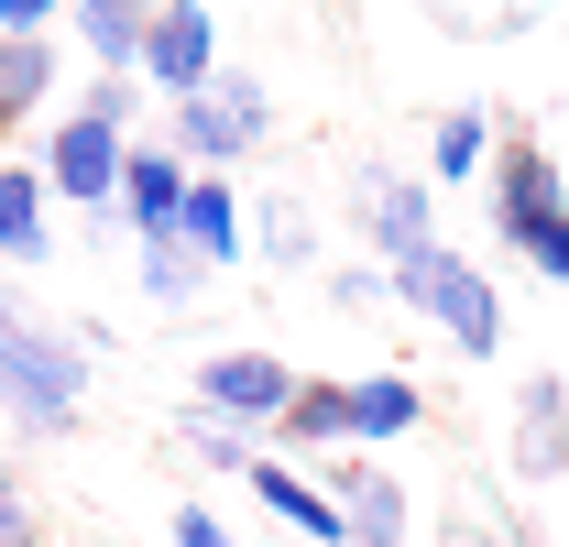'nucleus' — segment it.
Wrapping results in <instances>:
<instances>
[{"mask_svg":"<svg viewBox=\"0 0 569 547\" xmlns=\"http://www.w3.org/2000/svg\"><path fill=\"white\" fill-rule=\"evenodd\" d=\"M0 416L22 438H67L88 416V340L44 329L22 296H0Z\"/></svg>","mask_w":569,"mask_h":547,"instance_id":"obj_1","label":"nucleus"},{"mask_svg":"<svg viewBox=\"0 0 569 547\" xmlns=\"http://www.w3.org/2000/svg\"><path fill=\"white\" fill-rule=\"evenodd\" d=\"M121 165H132V77H99L67 121L44 132V187H56L67 208L121 219Z\"/></svg>","mask_w":569,"mask_h":547,"instance_id":"obj_2","label":"nucleus"},{"mask_svg":"<svg viewBox=\"0 0 569 547\" xmlns=\"http://www.w3.org/2000/svg\"><path fill=\"white\" fill-rule=\"evenodd\" d=\"M395 274V307H417V318H438V340L449 350H471V361H493L503 350V296H493V274L471 263V252H417V263H383Z\"/></svg>","mask_w":569,"mask_h":547,"instance_id":"obj_3","label":"nucleus"},{"mask_svg":"<svg viewBox=\"0 0 569 547\" xmlns=\"http://www.w3.org/2000/svg\"><path fill=\"white\" fill-rule=\"evenodd\" d=\"M263 132H274V99H263V77H241V67H219L198 99H176V110H164V142H176L198 176H230Z\"/></svg>","mask_w":569,"mask_h":547,"instance_id":"obj_4","label":"nucleus"},{"mask_svg":"<svg viewBox=\"0 0 569 547\" xmlns=\"http://www.w3.org/2000/svg\"><path fill=\"white\" fill-rule=\"evenodd\" d=\"M296 361H274V350H209L198 361V406L230 416V427H284V406H296Z\"/></svg>","mask_w":569,"mask_h":547,"instance_id":"obj_5","label":"nucleus"},{"mask_svg":"<svg viewBox=\"0 0 569 547\" xmlns=\"http://www.w3.org/2000/svg\"><path fill=\"white\" fill-rule=\"evenodd\" d=\"M482 208H493V241L515 252L537 219H559L569 208V187H559V153L548 142H526V132H503V153H493V176H482Z\"/></svg>","mask_w":569,"mask_h":547,"instance_id":"obj_6","label":"nucleus"},{"mask_svg":"<svg viewBox=\"0 0 569 547\" xmlns=\"http://www.w3.org/2000/svg\"><path fill=\"white\" fill-rule=\"evenodd\" d=\"M351 219H361V241H372L383 263H417V252H438V198H427L417 176H383V165H361V176H351Z\"/></svg>","mask_w":569,"mask_h":547,"instance_id":"obj_7","label":"nucleus"},{"mask_svg":"<svg viewBox=\"0 0 569 547\" xmlns=\"http://www.w3.org/2000/svg\"><path fill=\"white\" fill-rule=\"evenodd\" d=\"M209 77H219V11H209V0H164L153 33H142V88L198 99Z\"/></svg>","mask_w":569,"mask_h":547,"instance_id":"obj_8","label":"nucleus"},{"mask_svg":"<svg viewBox=\"0 0 569 547\" xmlns=\"http://www.w3.org/2000/svg\"><path fill=\"white\" fill-rule=\"evenodd\" d=\"M318 481H329V504L351 515V547H406V481L383 471V449H329Z\"/></svg>","mask_w":569,"mask_h":547,"instance_id":"obj_9","label":"nucleus"},{"mask_svg":"<svg viewBox=\"0 0 569 547\" xmlns=\"http://www.w3.org/2000/svg\"><path fill=\"white\" fill-rule=\"evenodd\" d=\"M503 449H515V481H569V372H526L515 384Z\"/></svg>","mask_w":569,"mask_h":547,"instance_id":"obj_10","label":"nucleus"},{"mask_svg":"<svg viewBox=\"0 0 569 547\" xmlns=\"http://www.w3.org/2000/svg\"><path fill=\"white\" fill-rule=\"evenodd\" d=\"M187 187H198V165H187L176 142H132V165H121V219H132V241H176Z\"/></svg>","mask_w":569,"mask_h":547,"instance_id":"obj_11","label":"nucleus"},{"mask_svg":"<svg viewBox=\"0 0 569 547\" xmlns=\"http://www.w3.org/2000/svg\"><path fill=\"white\" fill-rule=\"evenodd\" d=\"M67 33L88 44L99 77H142V33H153V0H67Z\"/></svg>","mask_w":569,"mask_h":547,"instance_id":"obj_12","label":"nucleus"},{"mask_svg":"<svg viewBox=\"0 0 569 547\" xmlns=\"http://www.w3.org/2000/svg\"><path fill=\"white\" fill-rule=\"evenodd\" d=\"M176 241H187V252H198L209 274H230L241 252H252V219H241V187H230V176H198V187H187V219H176Z\"/></svg>","mask_w":569,"mask_h":547,"instance_id":"obj_13","label":"nucleus"},{"mask_svg":"<svg viewBox=\"0 0 569 547\" xmlns=\"http://www.w3.org/2000/svg\"><path fill=\"white\" fill-rule=\"evenodd\" d=\"M44 165H0V263H22V274H44L56 263V219H44Z\"/></svg>","mask_w":569,"mask_h":547,"instance_id":"obj_14","label":"nucleus"},{"mask_svg":"<svg viewBox=\"0 0 569 547\" xmlns=\"http://www.w3.org/2000/svg\"><path fill=\"white\" fill-rule=\"evenodd\" d=\"M252 493H263V504H274V515H284V526H296L307 547H351V515L329 504V481H318V471H284V460H252Z\"/></svg>","mask_w":569,"mask_h":547,"instance_id":"obj_15","label":"nucleus"},{"mask_svg":"<svg viewBox=\"0 0 569 547\" xmlns=\"http://www.w3.org/2000/svg\"><path fill=\"white\" fill-rule=\"evenodd\" d=\"M56 33H0V132H22V121H44V99H56Z\"/></svg>","mask_w":569,"mask_h":547,"instance_id":"obj_16","label":"nucleus"},{"mask_svg":"<svg viewBox=\"0 0 569 547\" xmlns=\"http://www.w3.org/2000/svg\"><path fill=\"white\" fill-rule=\"evenodd\" d=\"M406 427H427V384L417 372H361L351 384V449H395Z\"/></svg>","mask_w":569,"mask_h":547,"instance_id":"obj_17","label":"nucleus"},{"mask_svg":"<svg viewBox=\"0 0 569 547\" xmlns=\"http://www.w3.org/2000/svg\"><path fill=\"white\" fill-rule=\"evenodd\" d=\"M493 153H503V121L471 99V110H449V121H438V142H427V176H438V187H471V176H493Z\"/></svg>","mask_w":569,"mask_h":547,"instance_id":"obj_18","label":"nucleus"},{"mask_svg":"<svg viewBox=\"0 0 569 547\" xmlns=\"http://www.w3.org/2000/svg\"><path fill=\"white\" fill-rule=\"evenodd\" d=\"M274 438H284V449H318V460H329V449H351V384H318V372H307Z\"/></svg>","mask_w":569,"mask_h":547,"instance_id":"obj_19","label":"nucleus"},{"mask_svg":"<svg viewBox=\"0 0 569 547\" xmlns=\"http://www.w3.org/2000/svg\"><path fill=\"white\" fill-rule=\"evenodd\" d=\"M142 296H153V307H198V296H209V285H219V274L209 263H198V252H187V241H142Z\"/></svg>","mask_w":569,"mask_h":547,"instance_id":"obj_20","label":"nucleus"},{"mask_svg":"<svg viewBox=\"0 0 569 547\" xmlns=\"http://www.w3.org/2000/svg\"><path fill=\"white\" fill-rule=\"evenodd\" d=\"M187 449H198L209 471H241V481H252V460H263L252 427H230V416H209V406H187Z\"/></svg>","mask_w":569,"mask_h":547,"instance_id":"obj_21","label":"nucleus"},{"mask_svg":"<svg viewBox=\"0 0 569 547\" xmlns=\"http://www.w3.org/2000/svg\"><path fill=\"white\" fill-rule=\"evenodd\" d=\"M263 252H274L284 274H296V263H318V219H307L296 198H274V208H263Z\"/></svg>","mask_w":569,"mask_h":547,"instance_id":"obj_22","label":"nucleus"},{"mask_svg":"<svg viewBox=\"0 0 569 547\" xmlns=\"http://www.w3.org/2000/svg\"><path fill=\"white\" fill-rule=\"evenodd\" d=\"M0 547H44V504L22 493V471L0 460Z\"/></svg>","mask_w":569,"mask_h":547,"instance_id":"obj_23","label":"nucleus"},{"mask_svg":"<svg viewBox=\"0 0 569 547\" xmlns=\"http://www.w3.org/2000/svg\"><path fill=\"white\" fill-rule=\"evenodd\" d=\"M515 263H526V274H548V285H569V208H559V219H537V230L515 241Z\"/></svg>","mask_w":569,"mask_h":547,"instance_id":"obj_24","label":"nucleus"},{"mask_svg":"<svg viewBox=\"0 0 569 547\" xmlns=\"http://www.w3.org/2000/svg\"><path fill=\"white\" fill-rule=\"evenodd\" d=\"M164 537H176V547H241V537L209 515V504H176V526H164Z\"/></svg>","mask_w":569,"mask_h":547,"instance_id":"obj_25","label":"nucleus"},{"mask_svg":"<svg viewBox=\"0 0 569 547\" xmlns=\"http://www.w3.org/2000/svg\"><path fill=\"white\" fill-rule=\"evenodd\" d=\"M67 0H0V33H56Z\"/></svg>","mask_w":569,"mask_h":547,"instance_id":"obj_26","label":"nucleus"},{"mask_svg":"<svg viewBox=\"0 0 569 547\" xmlns=\"http://www.w3.org/2000/svg\"><path fill=\"white\" fill-rule=\"evenodd\" d=\"M153 11H164V0H153Z\"/></svg>","mask_w":569,"mask_h":547,"instance_id":"obj_27","label":"nucleus"}]
</instances>
